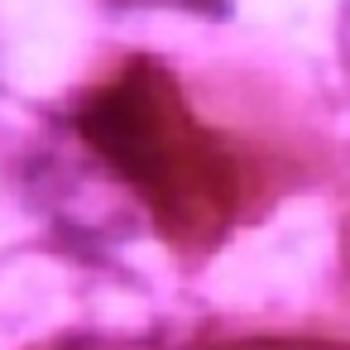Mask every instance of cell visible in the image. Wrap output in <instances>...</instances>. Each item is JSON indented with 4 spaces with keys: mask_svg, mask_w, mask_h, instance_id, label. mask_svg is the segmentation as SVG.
I'll return each mask as SVG.
<instances>
[{
    "mask_svg": "<svg viewBox=\"0 0 350 350\" xmlns=\"http://www.w3.org/2000/svg\"><path fill=\"white\" fill-rule=\"evenodd\" d=\"M77 135L178 240L221 202L216 154L187 120L173 77L159 63L135 58L92 87L77 106Z\"/></svg>",
    "mask_w": 350,
    "mask_h": 350,
    "instance_id": "obj_1",
    "label": "cell"
},
{
    "mask_svg": "<svg viewBox=\"0 0 350 350\" xmlns=\"http://www.w3.org/2000/svg\"><path fill=\"white\" fill-rule=\"evenodd\" d=\"M120 5H144V0H120ZM149 5H183V10H226V0H149Z\"/></svg>",
    "mask_w": 350,
    "mask_h": 350,
    "instance_id": "obj_2",
    "label": "cell"
},
{
    "mask_svg": "<svg viewBox=\"0 0 350 350\" xmlns=\"http://www.w3.org/2000/svg\"><path fill=\"white\" fill-rule=\"evenodd\" d=\"M63 350H144V345H125V340H72Z\"/></svg>",
    "mask_w": 350,
    "mask_h": 350,
    "instance_id": "obj_3",
    "label": "cell"
}]
</instances>
